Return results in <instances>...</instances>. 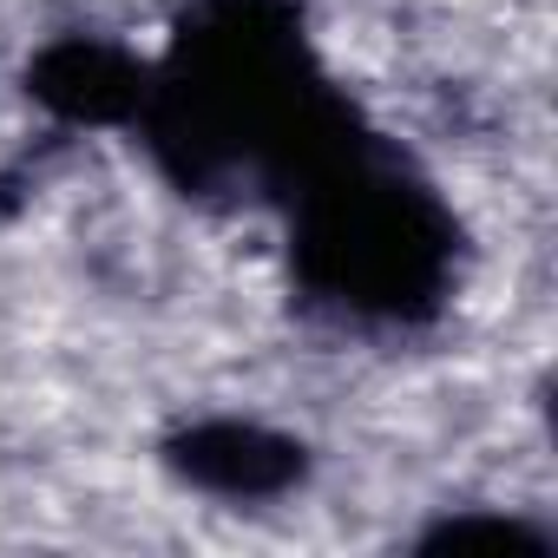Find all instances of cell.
<instances>
[{
	"label": "cell",
	"mask_w": 558,
	"mask_h": 558,
	"mask_svg": "<svg viewBox=\"0 0 558 558\" xmlns=\"http://www.w3.org/2000/svg\"><path fill=\"white\" fill-rule=\"evenodd\" d=\"M290 210V263L310 310L355 329H421L460 283L453 204L349 112L276 191Z\"/></svg>",
	"instance_id": "2"
},
{
	"label": "cell",
	"mask_w": 558,
	"mask_h": 558,
	"mask_svg": "<svg viewBox=\"0 0 558 558\" xmlns=\"http://www.w3.org/2000/svg\"><path fill=\"white\" fill-rule=\"evenodd\" d=\"M165 466L210 493V499H230V506H263V499H283L310 480V447L276 434L263 421H236V414H217V421H191L165 440Z\"/></svg>",
	"instance_id": "3"
},
{
	"label": "cell",
	"mask_w": 558,
	"mask_h": 558,
	"mask_svg": "<svg viewBox=\"0 0 558 558\" xmlns=\"http://www.w3.org/2000/svg\"><path fill=\"white\" fill-rule=\"evenodd\" d=\"M145 80H151V60H138L112 40H86V34L53 40L27 73L34 99L66 125H138Z\"/></svg>",
	"instance_id": "4"
},
{
	"label": "cell",
	"mask_w": 558,
	"mask_h": 558,
	"mask_svg": "<svg viewBox=\"0 0 558 558\" xmlns=\"http://www.w3.org/2000/svg\"><path fill=\"white\" fill-rule=\"evenodd\" d=\"M316 66L296 0H191L151 60L138 138L178 191H283L290 171L349 119Z\"/></svg>",
	"instance_id": "1"
}]
</instances>
